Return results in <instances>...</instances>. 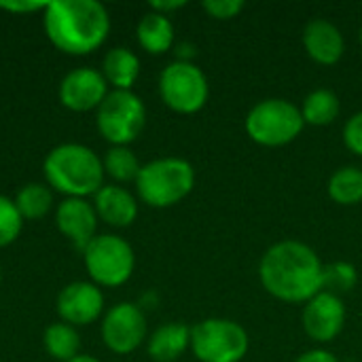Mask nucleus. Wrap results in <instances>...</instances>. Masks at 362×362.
Returning <instances> with one entry per match:
<instances>
[{"label": "nucleus", "mask_w": 362, "mask_h": 362, "mask_svg": "<svg viewBox=\"0 0 362 362\" xmlns=\"http://www.w3.org/2000/svg\"><path fill=\"white\" fill-rule=\"evenodd\" d=\"M325 265L316 250L299 240H280L265 250L259 263L263 288L284 303H308L322 293Z\"/></svg>", "instance_id": "nucleus-1"}, {"label": "nucleus", "mask_w": 362, "mask_h": 362, "mask_svg": "<svg viewBox=\"0 0 362 362\" xmlns=\"http://www.w3.org/2000/svg\"><path fill=\"white\" fill-rule=\"evenodd\" d=\"M49 42L66 55H89L110 34V13L98 0H49L42 13Z\"/></svg>", "instance_id": "nucleus-2"}, {"label": "nucleus", "mask_w": 362, "mask_h": 362, "mask_svg": "<svg viewBox=\"0 0 362 362\" xmlns=\"http://www.w3.org/2000/svg\"><path fill=\"white\" fill-rule=\"evenodd\" d=\"M45 182L53 193L66 197L87 199L104 187L102 157L78 142H64L53 146L42 161Z\"/></svg>", "instance_id": "nucleus-3"}, {"label": "nucleus", "mask_w": 362, "mask_h": 362, "mask_svg": "<svg viewBox=\"0 0 362 362\" xmlns=\"http://www.w3.org/2000/svg\"><path fill=\"white\" fill-rule=\"evenodd\" d=\"M136 197L148 208H172L195 187V168L182 157H159L142 165L136 178Z\"/></svg>", "instance_id": "nucleus-4"}, {"label": "nucleus", "mask_w": 362, "mask_h": 362, "mask_svg": "<svg viewBox=\"0 0 362 362\" xmlns=\"http://www.w3.org/2000/svg\"><path fill=\"white\" fill-rule=\"evenodd\" d=\"M244 127L252 142L267 148H278L297 140L305 127V121L301 108L291 100L267 98L248 110Z\"/></svg>", "instance_id": "nucleus-5"}, {"label": "nucleus", "mask_w": 362, "mask_h": 362, "mask_svg": "<svg viewBox=\"0 0 362 362\" xmlns=\"http://www.w3.org/2000/svg\"><path fill=\"white\" fill-rule=\"evenodd\" d=\"M81 255L89 282L100 288H119L134 276L136 252L125 238L98 233Z\"/></svg>", "instance_id": "nucleus-6"}, {"label": "nucleus", "mask_w": 362, "mask_h": 362, "mask_svg": "<svg viewBox=\"0 0 362 362\" xmlns=\"http://www.w3.org/2000/svg\"><path fill=\"white\" fill-rule=\"evenodd\" d=\"M146 125V106L134 91L110 89L95 110V127L110 146H129Z\"/></svg>", "instance_id": "nucleus-7"}, {"label": "nucleus", "mask_w": 362, "mask_h": 362, "mask_svg": "<svg viewBox=\"0 0 362 362\" xmlns=\"http://www.w3.org/2000/svg\"><path fill=\"white\" fill-rule=\"evenodd\" d=\"M246 329L229 318H206L191 327V352L199 362H242L248 354Z\"/></svg>", "instance_id": "nucleus-8"}, {"label": "nucleus", "mask_w": 362, "mask_h": 362, "mask_svg": "<svg viewBox=\"0 0 362 362\" xmlns=\"http://www.w3.org/2000/svg\"><path fill=\"white\" fill-rule=\"evenodd\" d=\"M159 95L170 110L195 115L210 98V83L206 72L193 62L174 59L159 74Z\"/></svg>", "instance_id": "nucleus-9"}, {"label": "nucleus", "mask_w": 362, "mask_h": 362, "mask_svg": "<svg viewBox=\"0 0 362 362\" xmlns=\"http://www.w3.org/2000/svg\"><path fill=\"white\" fill-rule=\"evenodd\" d=\"M100 335L104 346L117 356H127L136 352L148 339V325L142 308L132 301H121L112 305L102 316Z\"/></svg>", "instance_id": "nucleus-10"}, {"label": "nucleus", "mask_w": 362, "mask_h": 362, "mask_svg": "<svg viewBox=\"0 0 362 362\" xmlns=\"http://www.w3.org/2000/svg\"><path fill=\"white\" fill-rule=\"evenodd\" d=\"M55 310L59 320L74 329L91 327L104 316V293L89 280H74L59 291Z\"/></svg>", "instance_id": "nucleus-11"}, {"label": "nucleus", "mask_w": 362, "mask_h": 362, "mask_svg": "<svg viewBox=\"0 0 362 362\" xmlns=\"http://www.w3.org/2000/svg\"><path fill=\"white\" fill-rule=\"evenodd\" d=\"M108 93L110 89L102 72L89 66L70 70L57 87V100L70 112L98 110Z\"/></svg>", "instance_id": "nucleus-12"}, {"label": "nucleus", "mask_w": 362, "mask_h": 362, "mask_svg": "<svg viewBox=\"0 0 362 362\" xmlns=\"http://www.w3.org/2000/svg\"><path fill=\"white\" fill-rule=\"evenodd\" d=\"M346 316L348 314H346L344 299L322 291L303 305L301 325L312 341L325 346L341 335L346 327Z\"/></svg>", "instance_id": "nucleus-13"}, {"label": "nucleus", "mask_w": 362, "mask_h": 362, "mask_svg": "<svg viewBox=\"0 0 362 362\" xmlns=\"http://www.w3.org/2000/svg\"><path fill=\"white\" fill-rule=\"evenodd\" d=\"M100 218L89 199L66 197L55 208V227L57 231L74 246V250L83 252L91 240L98 235Z\"/></svg>", "instance_id": "nucleus-14"}, {"label": "nucleus", "mask_w": 362, "mask_h": 362, "mask_svg": "<svg viewBox=\"0 0 362 362\" xmlns=\"http://www.w3.org/2000/svg\"><path fill=\"white\" fill-rule=\"evenodd\" d=\"M303 49L312 62L320 66H335L346 53V40L333 21L312 19L303 28Z\"/></svg>", "instance_id": "nucleus-15"}, {"label": "nucleus", "mask_w": 362, "mask_h": 362, "mask_svg": "<svg viewBox=\"0 0 362 362\" xmlns=\"http://www.w3.org/2000/svg\"><path fill=\"white\" fill-rule=\"evenodd\" d=\"M91 204L95 208V214L102 223L115 229H125L136 223L140 204L138 197L127 191L121 185H104L93 197Z\"/></svg>", "instance_id": "nucleus-16"}, {"label": "nucleus", "mask_w": 362, "mask_h": 362, "mask_svg": "<svg viewBox=\"0 0 362 362\" xmlns=\"http://www.w3.org/2000/svg\"><path fill=\"white\" fill-rule=\"evenodd\" d=\"M187 350H191V327L182 322H168L146 339V352L155 362H176Z\"/></svg>", "instance_id": "nucleus-17"}, {"label": "nucleus", "mask_w": 362, "mask_h": 362, "mask_svg": "<svg viewBox=\"0 0 362 362\" xmlns=\"http://www.w3.org/2000/svg\"><path fill=\"white\" fill-rule=\"evenodd\" d=\"M102 76L117 91H134L140 76V57L129 47H112L102 59Z\"/></svg>", "instance_id": "nucleus-18"}, {"label": "nucleus", "mask_w": 362, "mask_h": 362, "mask_svg": "<svg viewBox=\"0 0 362 362\" xmlns=\"http://www.w3.org/2000/svg\"><path fill=\"white\" fill-rule=\"evenodd\" d=\"M136 38H138V45L148 55H163V53L172 51V47H174L176 30L168 15L148 11L140 17L138 25H136Z\"/></svg>", "instance_id": "nucleus-19"}, {"label": "nucleus", "mask_w": 362, "mask_h": 362, "mask_svg": "<svg viewBox=\"0 0 362 362\" xmlns=\"http://www.w3.org/2000/svg\"><path fill=\"white\" fill-rule=\"evenodd\" d=\"M42 348L53 361L68 362L81 354V335L74 327L57 320L42 331Z\"/></svg>", "instance_id": "nucleus-20"}, {"label": "nucleus", "mask_w": 362, "mask_h": 362, "mask_svg": "<svg viewBox=\"0 0 362 362\" xmlns=\"http://www.w3.org/2000/svg\"><path fill=\"white\" fill-rule=\"evenodd\" d=\"M341 112V102L339 95L333 89H314L305 95L303 104H301V115L305 125H314V127H325L329 123H333Z\"/></svg>", "instance_id": "nucleus-21"}, {"label": "nucleus", "mask_w": 362, "mask_h": 362, "mask_svg": "<svg viewBox=\"0 0 362 362\" xmlns=\"http://www.w3.org/2000/svg\"><path fill=\"white\" fill-rule=\"evenodd\" d=\"M15 206L23 221H42L55 206L53 191L47 182H28L17 191Z\"/></svg>", "instance_id": "nucleus-22"}, {"label": "nucleus", "mask_w": 362, "mask_h": 362, "mask_svg": "<svg viewBox=\"0 0 362 362\" xmlns=\"http://www.w3.org/2000/svg\"><path fill=\"white\" fill-rule=\"evenodd\" d=\"M329 197L339 206H356L362 202V168L344 165L337 168L327 185Z\"/></svg>", "instance_id": "nucleus-23"}, {"label": "nucleus", "mask_w": 362, "mask_h": 362, "mask_svg": "<svg viewBox=\"0 0 362 362\" xmlns=\"http://www.w3.org/2000/svg\"><path fill=\"white\" fill-rule=\"evenodd\" d=\"M104 163V174L115 180V185H127L136 182L142 163L138 161L136 153L129 146H110L106 155L102 157Z\"/></svg>", "instance_id": "nucleus-24"}, {"label": "nucleus", "mask_w": 362, "mask_h": 362, "mask_svg": "<svg viewBox=\"0 0 362 362\" xmlns=\"http://www.w3.org/2000/svg\"><path fill=\"white\" fill-rule=\"evenodd\" d=\"M358 284V272L352 263L348 261H335L325 265L322 272V291L331 293V295H348L356 288Z\"/></svg>", "instance_id": "nucleus-25"}, {"label": "nucleus", "mask_w": 362, "mask_h": 362, "mask_svg": "<svg viewBox=\"0 0 362 362\" xmlns=\"http://www.w3.org/2000/svg\"><path fill=\"white\" fill-rule=\"evenodd\" d=\"M23 223L25 221L21 218V214L15 206V199L0 193V248L11 246L19 238Z\"/></svg>", "instance_id": "nucleus-26"}, {"label": "nucleus", "mask_w": 362, "mask_h": 362, "mask_svg": "<svg viewBox=\"0 0 362 362\" xmlns=\"http://www.w3.org/2000/svg\"><path fill=\"white\" fill-rule=\"evenodd\" d=\"M244 6L246 4L242 0H204L202 2V8L212 19H218V21H227V19L238 17L244 11Z\"/></svg>", "instance_id": "nucleus-27"}, {"label": "nucleus", "mask_w": 362, "mask_h": 362, "mask_svg": "<svg viewBox=\"0 0 362 362\" xmlns=\"http://www.w3.org/2000/svg\"><path fill=\"white\" fill-rule=\"evenodd\" d=\"M344 144L350 153L362 157V110L354 112L344 125Z\"/></svg>", "instance_id": "nucleus-28"}, {"label": "nucleus", "mask_w": 362, "mask_h": 362, "mask_svg": "<svg viewBox=\"0 0 362 362\" xmlns=\"http://www.w3.org/2000/svg\"><path fill=\"white\" fill-rule=\"evenodd\" d=\"M49 2H38V0H6L0 2V11H6L11 15H32V13H45Z\"/></svg>", "instance_id": "nucleus-29"}, {"label": "nucleus", "mask_w": 362, "mask_h": 362, "mask_svg": "<svg viewBox=\"0 0 362 362\" xmlns=\"http://www.w3.org/2000/svg\"><path fill=\"white\" fill-rule=\"evenodd\" d=\"M295 362H339V358L325 348H314V350H308L301 356H297Z\"/></svg>", "instance_id": "nucleus-30"}, {"label": "nucleus", "mask_w": 362, "mask_h": 362, "mask_svg": "<svg viewBox=\"0 0 362 362\" xmlns=\"http://www.w3.org/2000/svg\"><path fill=\"white\" fill-rule=\"evenodd\" d=\"M148 6H151V11H155V13H161V15H168V17H170V13H174V11H178V8L187 6V0H153Z\"/></svg>", "instance_id": "nucleus-31"}, {"label": "nucleus", "mask_w": 362, "mask_h": 362, "mask_svg": "<svg viewBox=\"0 0 362 362\" xmlns=\"http://www.w3.org/2000/svg\"><path fill=\"white\" fill-rule=\"evenodd\" d=\"M176 55H178V62H191V57L195 55V47L189 42H180L176 45Z\"/></svg>", "instance_id": "nucleus-32"}, {"label": "nucleus", "mask_w": 362, "mask_h": 362, "mask_svg": "<svg viewBox=\"0 0 362 362\" xmlns=\"http://www.w3.org/2000/svg\"><path fill=\"white\" fill-rule=\"evenodd\" d=\"M68 362H102L100 358H95V356H91V354H78L76 358H72V361Z\"/></svg>", "instance_id": "nucleus-33"}, {"label": "nucleus", "mask_w": 362, "mask_h": 362, "mask_svg": "<svg viewBox=\"0 0 362 362\" xmlns=\"http://www.w3.org/2000/svg\"><path fill=\"white\" fill-rule=\"evenodd\" d=\"M358 42H361V47H362V28L358 30Z\"/></svg>", "instance_id": "nucleus-34"}, {"label": "nucleus", "mask_w": 362, "mask_h": 362, "mask_svg": "<svg viewBox=\"0 0 362 362\" xmlns=\"http://www.w3.org/2000/svg\"><path fill=\"white\" fill-rule=\"evenodd\" d=\"M0 284H2V267H0Z\"/></svg>", "instance_id": "nucleus-35"}]
</instances>
